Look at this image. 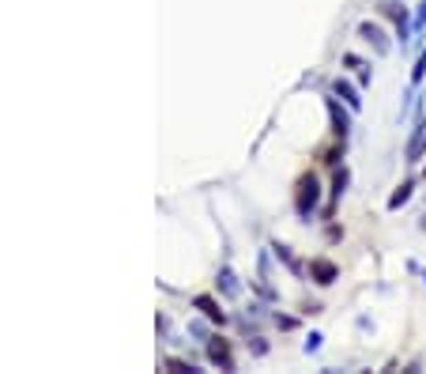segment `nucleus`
I'll use <instances>...</instances> for the list:
<instances>
[{
    "mask_svg": "<svg viewBox=\"0 0 426 374\" xmlns=\"http://www.w3.org/2000/svg\"><path fill=\"white\" fill-rule=\"evenodd\" d=\"M317 201H321V186L313 174H302L298 178V189H294V212H298L302 219H310L313 212H317Z\"/></svg>",
    "mask_w": 426,
    "mask_h": 374,
    "instance_id": "f257e3e1",
    "label": "nucleus"
},
{
    "mask_svg": "<svg viewBox=\"0 0 426 374\" xmlns=\"http://www.w3.org/2000/svg\"><path fill=\"white\" fill-rule=\"evenodd\" d=\"M381 12L389 15L392 23H396V35H400V42H404V38H407V30H412V12H407V8L400 4V0H385V4H381Z\"/></svg>",
    "mask_w": 426,
    "mask_h": 374,
    "instance_id": "f03ea898",
    "label": "nucleus"
},
{
    "mask_svg": "<svg viewBox=\"0 0 426 374\" xmlns=\"http://www.w3.org/2000/svg\"><path fill=\"white\" fill-rule=\"evenodd\" d=\"M310 276L321 284V288H328V284L340 276V268H336L332 261H325V257H313V261H310Z\"/></svg>",
    "mask_w": 426,
    "mask_h": 374,
    "instance_id": "7ed1b4c3",
    "label": "nucleus"
},
{
    "mask_svg": "<svg viewBox=\"0 0 426 374\" xmlns=\"http://www.w3.org/2000/svg\"><path fill=\"white\" fill-rule=\"evenodd\" d=\"M207 355H212V363H219L223 371H230L234 367V355H230V344L223 337H215L212 344H207Z\"/></svg>",
    "mask_w": 426,
    "mask_h": 374,
    "instance_id": "20e7f679",
    "label": "nucleus"
},
{
    "mask_svg": "<svg viewBox=\"0 0 426 374\" xmlns=\"http://www.w3.org/2000/svg\"><path fill=\"white\" fill-rule=\"evenodd\" d=\"M358 35H363L377 53H389V38H385V30L377 27V23H363V27H358Z\"/></svg>",
    "mask_w": 426,
    "mask_h": 374,
    "instance_id": "39448f33",
    "label": "nucleus"
},
{
    "mask_svg": "<svg viewBox=\"0 0 426 374\" xmlns=\"http://www.w3.org/2000/svg\"><path fill=\"white\" fill-rule=\"evenodd\" d=\"M423 151H426V125H419V129H415L412 144H407V163H419Z\"/></svg>",
    "mask_w": 426,
    "mask_h": 374,
    "instance_id": "423d86ee",
    "label": "nucleus"
},
{
    "mask_svg": "<svg viewBox=\"0 0 426 374\" xmlns=\"http://www.w3.org/2000/svg\"><path fill=\"white\" fill-rule=\"evenodd\" d=\"M328 114H332V129H336V137L343 140V137H347V125H351V121H347V114H343V110L336 106V99H328Z\"/></svg>",
    "mask_w": 426,
    "mask_h": 374,
    "instance_id": "0eeeda50",
    "label": "nucleus"
},
{
    "mask_svg": "<svg viewBox=\"0 0 426 374\" xmlns=\"http://www.w3.org/2000/svg\"><path fill=\"white\" fill-rule=\"evenodd\" d=\"M336 95H340V99L347 102L351 110H358V106H363V99H358V91L347 83V79H336Z\"/></svg>",
    "mask_w": 426,
    "mask_h": 374,
    "instance_id": "6e6552de",
    "label": "nucleus"
},
{
    "mask_svg": "<svg viewBox=\"0 0 426 374\" xmlns=\"http://www.w3.org/2000/svg\"><path fill=\"white\" fill-rule=\"evenodd\" d=\"M196 306L204 310V317H212V322H219V325L227 322V314H223V310L215 306V299H212V295H200V299H196Z\"/></svg>",
    "mask_w": 426,
    "mask_h": 374,
    "instance_id": "1a4fd4ad",
    "label": "nucleus"
},
{
    "mask_svg": "<svg viewBox=\"0 0 426 374\" xmlns=\"http://www.w3.org/2000/svg\"><path fill=\"white\" fill-rule=\"evenodd\" d=\"M412 189H415V181H404V186H400L396 193L389 197V208H392V212H396V208H404V204L412 201Z\"/></svg>",
    "mask_w": 426,
    "mask_h": 374,
    "instance_id": "9d476101",
    "label": "nucleus"
},
{
    "mask_svg": "<svg viewBox=\"0 0 426 374\" xmlns=\"http://www.w3.org/2000/svg\"><path fill=\"white\" fill-rule=\"evenodd\" d=\"M276 257H279V261H283V265H287V268H291V273H302V265H298V261H294V253H291V250H287V246H276Z\"/></svg>",
    "mask_w": 426,
    "mask_h": 374,
    "instance_id": "9b49d317",
    "label": "nucleus"
},
{
    "mask_svg": "<svg viewBox=\"0 0 426 374\" xmlns=\"http://www.w3.org/2000/svg\"><path fill=\"white\" fill-rule=\"evenodd\" d=\"M343 186H347V170H336V178H332V201H340V193H343Z\"/></svg>",
    "mask_w": 426,
    "mask_h": 374,
    "instance_id": "f8f14e48",
    "label": "nucleus"
},
{
    "mask_svg": "<svg viewBox=\"0 0 426 374\" xmlns=\"http://www.w3.org/2000/svg\"><path fill=\"white\" fill-rule=\"evenodd\" d=\"M426 76V53H423V57H419V65H415V72H412V79H415V83H419V79Z\"/></svg>",
    "mask_w": 426,
    "mask_h": 374,
    "instance_id": "ddd939ff",
    "label": "nucleus"
},
{
    "mask_svg": "<svg viewBox=\"0 0 426 374\" xmlns=\"http://www.w3.org/2000/svg\"><path fill=\"white\" fill-rule=\"evenodd\" d=\"M415 27H426V0H423V4H419V12H415Z\"/></svg>",
    "mask_w": 426,
    "mask_h": 374,
    "instance_id": "4468645a",
    "label": "nucleus"
},
{
    "mask_svg": "<svg viewBox=\"0 0 426 374\" xmlns=\"http://www.w3.org/2000/svg\"><path fill=\"white\" fill-rule=\"evenodd\" d=\"M317 348H321V333H313V337L305 340V352H317Z\"/></svg>",
    "mask_w": 426,
    "mask_h": 374,
    "instance_id": "2eb2a0df",
    "label": "nucleus"
},
{
    "mask_svg": "<svg viewBox=\"0 0 426 374\" xmlns=\"http://www.w3.org/2000/svg\"><path fill=\"white\" fill-rule=\"evenodd\" d=\"M423 280H426V276H423Z\"/></svg>",
    "mask_w": 426,
    "mask_h": 374,
    "instance_id": "dca6fc26",
    "label": "nucleus"
}]
</instances>
